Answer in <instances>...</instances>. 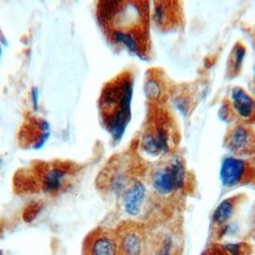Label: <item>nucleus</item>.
Masks as SVG:
<instances>
[{
  "label": "nucleus",
  "instance_id": "obj_1",
  "mask_svg": "<svg viewBox=\"0 0 255 255\" xmlns=\"http://www.w3.org/2000/svg\"><path fill=\"white\" fill-rule=\"evenodd\" d=\"M98 20L109 39L139 57L149 49V4L143 1H102Z\"/></svg>",
  "mask_w": 255,
  "mask_h": 255
},
{
  "label": "nucleus",
  "instance_id": "obj_2",
  "mask_svg": "<svg viewBox=\"0 0 255 255\" xmlns=\"http://www.w3.org/2000/svg\"><path fill=\"white\" fill-rule=\"evenodd\" d=\"M144 177L162 219L171 218L173 208L186 197L193 183L183 158L175 154L146 167Z\"/></svg>",
  "mask_w": 255,
  "mask_h": 255
},
{
  "label": "nucleus",
  "instance_id": "obj_3",
  "mask_svg": "<svg viewBox=\"0 0 255 255\" xmlns=\"http://www.w3.org/2000/svg\"><path fill=\"white\" fill-rule=\"evenodd\" d=\"M132 97V76L123 72L110 81L102 91L100 113L105 129L115 139L122 137L130 120Z\"/></svg>",
  "mask_w": 255,
  "mask_h": 255
},
{
  "label": "nucleus",
  "instance_id": "obj_4",
  "mask_svg": "<svg viewBox=\"0 0 255 255\" xmlns=\"http://www.w3.org/2000/svg\"><path fill=\"white\" fill-rule=\"evenodd\" d=\"M76 169L66 161L39 162L26 170L15 175V184L19 191L24 193H41L57 195L70 186Z\"/></svg>",
  "mask_w": 255,
  "mask_h": 255
},
{
  "label": "nucleus",
  "instance_id": "obj_5",
  "mask_svg": "<svg viewBox=\"0 0 255 255\" xmlns=\"http://www.w3.org/2000/svg\"><path fill=\"white\" fill-rule=\"evenodd\" d=\"M144 162L133 152H122L109 159L96 180L98 190L107 197L120 200L132 181L144 174Z\"/></svg>",
  "mask_w": 255,
  "mask_h": 255
},
{
  "label": "nucleus",
  "instance_id": "obj_6",
  "mask_svg": "<svg viewBox=\"0 0 255 255\" xmlns=\"http://www.w3.org/2000/svg\"><path fill=\"white\" fill-rule=\"evenodd\" d=\"M137 144L139 152L150 158L162 159L174 154L177 131L173 121L161 108H155L149 115Z\"/></svg>",
  "mask_w": 255,
  "mask_h": 255
},
{
  "label": "nucleus",
  "instance_id": "obj_7",
  "mask_svg": "<svg viewBox=\"0 0 255 255\" xmlns=\"http://www.w3.org/2000/svg\"><path fill=\"white\" fill-rule=\"evenodd\" d=\"M146 255H182V228L177 220H159L146 225Z\"/></svg>",
  "mask_w": 255,
  "mask_h": 255
},
{
  "label": "nucleus",
  "instance_id": "obj_8",
  "mask_svg": "<svg viewBox=\"0 0 255 255\" xmlns=\"http://www.w3.org/2000/svg\"><path fill=\"white\" fill-rule=\"evenodd\" d=\"M115 231L119 241L120 255H146V225L132 220H124Z\"/></svg>",
  "mask_w": 255,
  "mask_h": 255
},
{
  "label": "nucleus",
  "instance_id": "obj_9",
  "mask_svg": "<svg viewBox=\"0 0 255 255\" xmlns=\"http://www.w3.org/2000/svg\"><path fill=\"white\" fill-rule=\"evenodd\" d=\"M82 255H120L116 231L109 227H97L84 239Z\"/></svg>",
  "mask_w": 255,
  "mask_h": 255
},
{
  "label": "nucleus",
  "instance_id": "obj_10",
  "mask_svg": "<svg viewBox=\"0 0 255 255\" xmlns=\"http://www.w3.org/2000/svg\"><path fill=\"white\" fill-rule=\"evenodd\" d=\"M254 177V169L246 159L235 156L223 159L220 169V178L225 187H237L246 184Z\"/></svg>",
  "mask_w": 255,
  "mask_h": 255
},
{
  "label": "nucleus",
  "instance_id": "obj_11",
  "mask_svg": "<svg viewBox=\"0 0 255 255\" xmlns=\"http://www.w3.org/2000/svg\"><path fill=\"white\" fill-rule=\"evenodd\" d=\"M225 144L235 157L255 154V132L245 124H237L228 131Z\"/></svg>",
  "mask_w": 255,
  "mask_h": 255
},
{
  "label": "nucleus",
  "instance_id": "obj_12",
  "mask_svg": "<svg viewBox=\"0 0 255 255\" xmlns=\"http://www.w3.org/2000/svg\"><path fill=\"white\" fill-rule=\"evenodd\" d=\"M242 201V195H235L223 200L215 209L210 223V234H212V242H219L222 235L228 229V222L231 221L237 212L238 207Z\"/></svg>",
  "mask_w": 255,
  "mask_h": 255
},
{
  "label": "nucleus",
  "instance_id": "obj_13",
  "mask_svg": "<svg viewBox=\"0 0 255 255\" xmlns=\"http://www.w3.org/2000/svg\"><path fill=\"white\" fill-rule=\"evenodd\" d=\"M232 109L241 121H252L255 117V101L244 89L234 88L231 92Z\"/></svg>",
  "mask_w": 255,
  "mask_h": 255
},
{
  "label": "nucleus",
  "instance_id": "obj_14",
  "mask_svg": "<svg viewBox=\"0 0 255 255\" xmlns=\"http://www.w3.org/2000/svg\"><path fill=\"white\" fill-rule=\"evenodd\" d=\"M177 2L158 1L154 2V13L152 19L158 27L168 30L177 24L180 18V9L177 8Z\"/></svg>",
  "mask_w": 255,
  "mask_h": 255
},
{
  "label": "nucleus",
  "instance_id": "obj_15",
  "mask_svg": "<svg viewBox=\"0 0 255 255\" xmlns=\"http://www.w3.org/2000/svg\"><path fill=\"white\" fill-rule=\"evenodd\" d=\"M47 135H49L47 124L44 121H40V122H34L31 127H25V130L20 133V139L25 146L38 148L46 141Z\"/></svg>",
  "mask_w": 255,
  "mask_h": 255
},
{
  "label": "nucleus",
  "instance_id": "obj_16",
  "mask_svg": "<svg viewBox=\"0 0 255 255\" xmlns=\"http://www.w3.org/2000/svg\"><path fill=\"white\" fill-rule=\"evenodd\" d=\"M145 94L146 97L150 98L151 101H157L161 98L162 87L159 85V82L155 78H150L145 84Z\"/></svg>",
  "mask_w": 255,
  "mask_h": 255
},
{
  "label": "nucleus",
  "instance_id": "obj_17",
  "mask_svg": "<svg viewBox=\"0 0 255 255\" xmlns=\"http://www.w3.org/2000/svg\"><path fill=\"white\" fill-rule=\"evenodd\" d=\"M201 255H231L227 248L220 242H210V245L202 252Z\"/></svg>",
  "mask_w": 255,
  "mask_h": 255
}]
</instances>
